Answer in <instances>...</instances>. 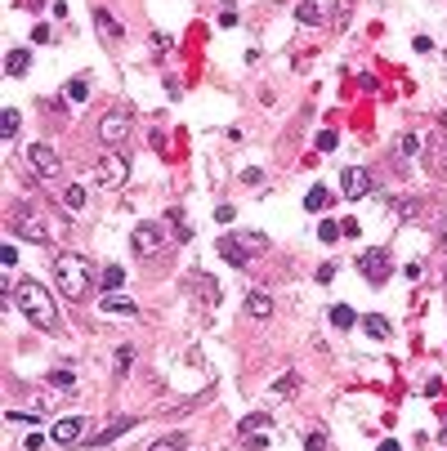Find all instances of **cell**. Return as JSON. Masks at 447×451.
Wrapping results in <instances>:
<instances>
[{
  "label": "cell",
  "mask_w": 447,
  "mask_h": 451,
  "mask_svg": "<svg viewBox=\"0 0 447 451\" xmlns=\"http://www.w3.org/2000/svg\"><path fill=\"white\" fill-rule=\"evenodd\" d=\"M9 299L27 313V322H31V326H41V331H54V326H58V304L49 299V291L41 286L36 277H23L19 286L9 291Z\"/></svg>",
  "instance_id": "obj_1"
},
{
  "label": "cell",
  "mask_w": 447,
  "mask_h": 451,
  "mask_svg": "<svg viewBox=\"0 0 447 451\" xmlns=\"http://www.w3.org/2000/svg\"><path fill=\"white\" fill-rule=\"evenodd\" d=\"M54 281H58V295L63 299H86L94 277H90V264L81 255H58L54 259Z\"/></svg>",
  "instance_id": "obj_2"
},
{
  "label": "cell",
  "mask_w": 447,
  "mask_h": 451,
  "mask_svg": "<svg viewBox=\"0 0 447 451\" xmlns=\"http://www.w3.org/2000/svg\"><path fill=\"white\" fill-rule=\"evenodd\" d=\"M23 157H27V170L36 175V179H58V175H63V157H58L49 143H31Z\"/></svg>",
  "instance_id": "obj_3"
},
{
  "label": "cell",
  "mask_w": 447,
  "mask_h": 451,
  "mask_svg": "<svg viewBox=\"0 0 447 451\" xmlns=\"http://www.w3.org/2000/svg\"><path fill=\"white\" fill-rule=\"evenodd\" d=\"M94 179L103 183V188H121V183L130 179V157L117 152V147H112V152H103V161L94 165Z\"/></svg>",
  "instance_id": "obj_4"
},
{
  "label": "cell",
  "mask_w": 447,
  "mask_h": 451,
  "mask_svg": "<svg viewBox=\"0 0 447 451\" xmlns=\"http://www.w3.org/2000/svg\"><path fill=\"white\" fill-rule=\"evenodd\" d=\"M358 273L367 277L371 286H385V281H389V273H394V264H389V250H380V246L362 250V255H358Z\"/></svg>",
  "instance_id": "obj_5"
},
{
  "label": "cell",
  "mask_w": 447,
  "mask_h": 451,
  "mask_svg": "<svg viewBox=\"0 0 447 451\" xmlns=\"http://www.w3.org/2000/svg\"><path fill=\"white\" fill-rule=\"evenodd\" d=\"M165 246V237H161V224H139L135 232H130V250H135V255H157V250Z\"/></svg>",
  "instance_id": "obj_6"
},
{
  "label": "cell",
  "mask_w": 447,
  "mask_h": 451,
  "mask_svg": "<svg viewBox=\"0 0 447 451\" xmlns=\"http://www.w3.org/2000/svg\"><path fill=\"white\" fill-rule=\"evenodd\" d=\"M340 197H349V202H358V197H367L371 188H376V183H371V175L367 170H362V165H344V170H340Z\"/></svg>",
  "instance_id": "obj_7"
},
{
  "label": "cell",
  "mask_w": 447,
  "mask_h": 451,
  "mask_svg": "<svg viewBox=\"0 0 447 451\" xmlns=\"http://www.w3.org/2000/svg\"><path fill=\"white\" fill-rule=\"evenodd\" d=\"M125 135H130V116L125 112H103L98 116V139L103 143L117 147V143H125Z\"/></svg>",
  "instance_id": "obj_8"
},
{
  "label": "cell",
  "mask_w": 447,
  "mask_h": 451,
  "mask_svg": "<svg viewBox=\"0 0 447 451\" xmlns=\"http://www.w3.org/2000/svg\"><path fill=\"white\" fill-rule=\"evenodd\" d=\"M215 255H220L224 264H233V269H251V250H246L233 232H228V237H220L215 242Z\"/></svg>",
  "instance_id": "obj_9"
},
{
  "label": "cell",
  "mask_w": 447,
  "mask_h": 451,
  "mask_svg": "<svg viewBox=\"0 0 447 451\" xmlns=\"http://www.w3.org/2000/svg\"><path fill=\"white\" fill-rule=\"evenodd\" d=\"M14 232H19L23 242H36V246H45V242H49L45 224H41V219H36V214H31V210H19V214H14Z\"/></svg>",
  "instance_id": "obj_10"
},
{
  "label": "cell",
  "mask_w": 447,
  "mask_h": 451,
  "mask_svg": "<svg viewBox=\"0 0 447 451\" xmlns=\"http://www.w3.org/2000/svg\"><path fill=\"white\" fill-rule=\"evenodd\" d=\"M49 438H54L58 447H72V442L86 438V420H81V415H63V420L49 429Z\"/></svg>",
  "instance_id": "obj_11"
},
{
  "label": "cell",
  "mask_w": 447,
  "mask_h": 451,
  "mask_svg": "<svg viewBox=\"0 0 447 451\" xmlns=\"http://www.w3.org/2000/svg\"><path fill=\"white\" fill-rule=\"evenodd\" d=\"M58 210H63V214H81V210H86V188H81V183L58 188Z\"/></svg>",
  "instance_id": "obj_12"
},
{
  "label": "cell",
  "mask_w": 447,
  "mask_h": 451,
  "mask_svg": "<svg viewBox=\"0 0 447 451\" xmlns=\"http://www.w3.org/2000/svg\"><path fill=\"white\" fill-rule=\"evenodd\" d=\"M98 309H103V313H125V317L139 313V304H135L130 295H121V291H108L103 299H98Z\"/></svg>",
  "instance_id": "obj_13"
},
{
  "label": "cell",
  "mask_w": 447,
  "mask_h": 451,
  "mask_svg": "<svg viewBox=\"0 0 447 451\" xmlns=\"http://www.w3.org/2000/svg\"><path fill=\"white\" fill-rule=\"evenodd\" d=\"M94 31H98L103 41H121V36H125V27H121L117 19H112L108 9H94Z\"/></svg>",
  "instance_id": "obj_14"
},
{
  "label": "cell",
  "mask_w": 447,
  "mask_h": 451,
  "mask_svg": "<svg viewBox=\"0 0 447 451\" xmlns=\"http://www.w3.org/2000/svg\"><path fill=\"white\" fill-rule=\"evenodd\" d=\"M331 206H336V192H331V188H322V183H318V188H309V192H304V210H309V214H318V210H331Z\"/></svg>",
  "instance_id": "obj_15"
},
{
  "label": "cell",
  "mask_w": 447,
  "mask_h": 451,
  "mask_svg": "<svg viewBox=\"0 0 447 451\" xmlns=\"http://www.w3.org/2000/svg\"><path fill=\"white\" fill-rule=\"evenodd\" d=\"M130 429H135V420H130V415H121V420H112L103 433H94V442H90V447H108V442H117L121 433H130Z\"/></svg>",
  "instance_id": "obj_16"
},
{
  "label": "cell",
  "mask_w": 447,
  "mask_h": 451,
  "mask_svg": "<svg viewBox=\"0 0 447 451\" xmlns=\"http://www.w3.org/2000/svg\"><path fill=\"white\" fill-rule=\"evenodd\" d=\"M246 313L260 317V322H264V317H273V295L269 291H251V295H246Z\"/></svg>",
  "instance_id": "obj_17"
},
{
  "label": "cell",
  "mask_w": 447,
  "mask_h": 451,
  "mask_svg": "<svg viewBox=\"0 0 447 451\" xmlns=\"http://www.w3.org/2000/svg\"><path fill=\"white\" fill-rule=\"evenodd\" d=\"M362 331H367V336L371 340H389L394 336V326H389V317H380V313H367V317H362V322H358Z\"/></svg>",
  "instance_id": "obj_18"
},
{
  "label": "cell",
  "mask_w": 447,
  "mask_h": 451,
  "mask_svg": "<svg viewBox=\"0 0 447 451\" xmlns=\"http://www.w3.org/2000/svg\"><path fill=\"white\" fill-rule=\"evenodd\" d=\"M188 291H197V295L206 299V304H220V286H215L210 277H202V273H192V277H188Z\"/></svg>",
  "instance_id": "obj_19"
},
{
  "label": "cell",
  "mask_w": 447,
  "mask_h": 451,
  "mask_svg": "<svg viewBox=\"0 0 447 451\" xmlns=\"http://www.w3.org/2000/svg\"><path fill=\"white\" fill-rule=\"evenodd\" d=\"M331 326H336V331H354L358 326V313L349 304H336V309H331Z\"/></svg>",
  "instance_id": "obj_20"
},
{
  "label": "cell",
  "mask_w": 447,
  "mask_h": 451,
  "mask_svg": "<svg viewBox=\"0 0 447 451\" xmlns=\"http://www.w3.org/2000/svg\"><path fill=\"white\" fill-rule=\"evenodd\" d=\"M5 68H9V76H23V72L31 68V49H9Z\"/></svg>",
  "instance_id": "obj_21"
},
{
  "label": "cell",
  "mask_w": 447,
  "mask_h": 451,
  "mask_svg": "<svg viewBox=\"0 0 447 451\" xmlns=\"http://www.w3.org/2000/svg\"><path fill=\"white\" fill-rule=\"evenodd\" d=\"M233 237L251 250V255H260V250H269V237H264V232H251V228H242V232H233Z\"/></svg>",
  "instance_id": "obj_22"
},
{
  "label": "cell",
  "mask_w": 447,
  "mask_h": 451,
  "mask_svg": "<svg viewBox=\"0 0 447 451\" xmlns=\"http://www.w3.org/2000/svg\"><path fill=\"white\" fill-rule=\"evenodd\" d=\"M188 447V433H165V438H157L148 451H184Z\"/></svg>",
  "instance_id": "obj_23"
},
{
  "label": "cell",
  "mask_w": 447,
  "mask_h": 451,
  "mask_svg": "<svg viewBox=\"0 0 447 451\" xmlns=\"http://www.w3.org/2000/svg\"><path fill=\"white\" fill-rule=\"evenodd\" d=\"M295 19H300L304 27H318V23H322V5H313V0H304V5L295 9Z\"/></svg>",
  "instance_id": "obj_24"
},
{
  "label": "cell",
  "mask_w": 447,
  "mask_h": 451,
  "mask_svg": "<svg viewBox=\"0 0 447 451\" xmlns=\"http://www.w3.org/2000/svg\"><path fill=\"white\" fill-rule=\"evenodd\" d=\"M19 125H23V116L14 112V108H5V112H0V135H5V139H14V135H19Z\"/></svg>",
  "instance_id": "obj_25"
},
{
  "label": "cell",
  "mask_w": 447,
  "mask_h": 451,
  "mask_svg": "<svg viewBox=\"0 0 447 451\" xmlns=\"http://www.w3.org/2000/svg\"><path fill=\"white\" fill-rule=\"evenodd\" d=\"M63 94H68L72 103H86V94H90V81H86V76H76V81H68V85H63Z\"/></svg>",
  "instance_id": "obj_26"
},
{
  "label": "cell",
  "mask_w": 447,
  "mask_h": 451,
  "mask_svg": "<svg viewBox=\"0 0 447 451\" xmlns=\"http://www.w3.org/2000/svg\"><path fill=\"white\" fill-rule=\"evenodd\" d=\"M49 442H54V438H49V433H41V429H31L27 438H23V447H19V451H45Z\"/></svg>",
  "instance_id": "obj_27"
},
{
  "label": "cell",
  "mask_w": 447,
  "mask_h": 451,
  "mask_svg": "<svg viewBox=\"0 0 447 451\" xmlns=\"http://www.w3.org/2000/svg\"><path fill=\"white\" fill-rule=\"evenodd\" d=\"M237 429H242V438H246V433H255V429H269V415L255 411V415H246V420H242Z\"/></svg>",
  "instance_id": "obj_28"
},
{
  "label": "cell",
  "mask_w": 447,
  "mask_h": 451,
  "mask_svg": "<svg viewBox=\"0 0 447 451\" xmlns=\"http://www.w3.org/2000/svg\"><path fill=\"white\" fill-rule=\"evenodd\" d=\"M121 281H125V273H121V269H103V277H98V286H103V295H108V291H117Z\"/></svg>",
  "instance_id": "obj_29"
},
{
  "label": "cell",
  "mask_w": 447,
  "mask_h": 451,
  "mask_svg": "<svg viewBox=\"0 0 447 451\" xmlns=\"http://www.w3.org/2000/svg\"><path fill=\"white\" fill-rule=\"evenodd\" d=\"M318 237H322V242H336V237H344V228H340L336 219H322V228H318Z\"/></svg>",
  "instance_id": "obj_30"
},
{
  "label": "cell",
  "mask_w": 447,
  "mask_h": 451,
  "mask_svg": "<svg viewBox=\"0 0 447 451\" xmlns=\"http://www.w3.org/2000/svg\"><path fill=\"white\" fill-rule=\"evenodd\" d=\"M304 451H327V429H313L304 438Z\"/></svg>",
  "instance_id": "obj_31"
},
{
  "label": "cell",
  "mask_w": 447,
  "mask_h": 451,
  "mask_svg": "<svg viewBox=\"0 0 447 451\" xmlns=\"http://www.w3.org/2000/svg\"><path fill=\"white\" fill-rule=\"evenodd\" d=\"M273 438H269V429H255V433H246V447H255V451H264Z\"/></svg>",
  "instance_id": "obj_32"
},
{
  "label": "cell",
  "mask_w": 447,
  "mask_h": 451,
  "mask_svg": "<svg viewBox=\"0 0 447 451\" xmlns=\"http://www.w3.org/2000/svg\"><path fill=\"white\" fill-rule=\"evenodd\" d=\"M49 380H54L58 389H72V384H76V375H72V371H49Z\"/></svg>",
  "instance_id": "obj_33"
},
{
  "label": "cell",
  "mask_w": 447,
  "mask_h": 451,
  "mask_svg": "<svg viewBox=\"0 0 447 451\" xmlns=\"http://www.w3.org/2000/svg\"><path fill=\"white\" fill-rule=\"evenodd\" d=\"M130 362H135V353H130V348H117V375L130 371Z\"/></svg>",
  "instance_id": "obj_34"
},
{
  "label": "cell",
  "mask_w": 447,
  "mask_h": 451,
  "mask_svg": "<svg viewBox=\"0 0 447 451\" xmlns=\"http://www.w3.org/2000/svg\"><path fill=\"white\" fill-rule=\"evenodd\" d=\"M331 147H336V130H322V135H318V152H331Z\"/></svg>",
  "instance_id": "obj_35"
},
{
  "label": "cell",
  "mask_w": 447,
  "mask_h": 451,
  "mask_svg": "<svg viewBox=\"0 0 447 451\" xmlns=\"http://www.w3.org/2000/svg\"><path fill=\"white\" fill-rule=\"evenodd\" d=\"M220 27H237V9H233V5L220 9Z\"/></svg>",
  "instance_id": "obj_36"
},
{
  "label": "cell",
  "mask_w": 447,
  "mask_h": 451,
  "mask_svg": "<svg viewBox=\"0 0 447 451\" xmlns=\"http://www.w3.org/2000/svg\"><path fill=\"white\" fill-rule=\"evenodd\" d=\"M153 45H157V58H165V54H170V36H165V31H157V36H153Z\"/></svg>",
  "instance_id": "obj_37"
},
{
  "label": "cell",
  "mask_w": 447,
  "mask_h": 451,
  "mask_svg": "<svg viewBox=\"0 0 447 451\" xmlns=\"http://www.w3.org/2000/svg\"><path fill=\"white\" fill-rule=\"evenodd\" d=\"M9 425H36V415L31 411H9Z\"/></svg>",
  "instance_id": "obj_38"
},
{
  "label": "cell",
  "mask_w": 447,
  "mask_h": 451,
  "mask_svg": "<svg viewBox=\"0 0 447 451\" xmlns=\"http://www.w3.org/2000/svg\"><path fill=\"white\" fill-rule=\"evenodd\" d=\"M0 264H5V269H14V264H19V250L5 246V250H0Z\"/></svg>",
  "instance_id": "obj_39"
},
{
  "label": "cell",
  "mask_w": 447,
  "mask_h": 451,
  "mask_svg": "<svg viewBox=\"0 0 447 451\" xmlns=\"http://www.w3.org/2000/svg\"><path fill=\"white\" fill-rule=\"evenodd\" d=\"M215 219H220V224H233L237 210H233V206H220V210H215Z\"/></svg>",
  "instance_id": "obj_40"
},
{
  "label": "cell",
  "mask_w": 447,
  "mask_h": 451,
  "mask_svg": "<svg viewBox=\"0 0 447 451\" xmlns=\"http://www.w3.org/2000/svg\"><path fill=\"white\" fill-rule=\"evenodd\" d=\"M403 152H407V157H416V152H421V139H416V135H407V139H403Z\"/></svg>",
  "instance_id": "obj_41"
},
{
  "label": "cell",
  "mask_w": 447,
  "mask_h": 451,
  "mask_svg": "<svg viewBox=\"0 0 447 451\" xmlns=\"http://www.w3.org/2000/svg\"><path fill=\"white\" fill-rule=\"evenodd\" d=\"M273 389H277V393H295V375H282V380L273 384Z\"/></svg>",
  "instance_id": "obj_42"
},
{
  "label": "cell",
  "mask_w": 447,
  "mask_h": 451,
  "mask_svg": "<svg viewBox=\"0 0 447 451\" xmlns=\"http://www.w3.org/2000/svg\"><path fill=\"white\" fill-rule=\"evenodd\" d=\"M31 41L45 45V41H49V27H45V23H36V27H31Z\"/></svg>",
  "instance_id": "obj_43"
},
{
  "label": "cell",
  "mask_w": 447,
  "mask_h": 451,
  "mask_svg": "<svg viewBox=\"0 0 447 451\" xmlns=\"http://www.w3.org/2000/svg\"><path fill=\"white\" fill-rule=\"evenodd\" d=\"M331 277H336V264H322V269H318V281H322V286H327Z\"/></svg>",
  "instance_id": "obj_44"
},
{
  "label": "cell",
  "mask_w": 447,
  "mask_h": 451,
  "mask_svg": "<svg viewBox=\"0 0 447 451\" xmlns=\"http://www.w3.org/2000/svg\"><path fill=\"white\" fill-rule=\"evenodd\" d=\"M380 451H403V447L399 442H380Z\"/></svg>",
  "instance_id": "obj_45"
},
{
  "label": "cell",
  "mask_w": 447,
  "mask_h": 451,
  "mask_svg": "<svg viewBox=\"0 0 447 451\" xmlns=\"http://www.w3.org/2000/svg\"><path fill=\"white\" fill-rule=\"evenodd\" d=\"M443 58H447V54H443Z\"/></svg>",
  "instance_id": "obj_46"
}]
</instances>
